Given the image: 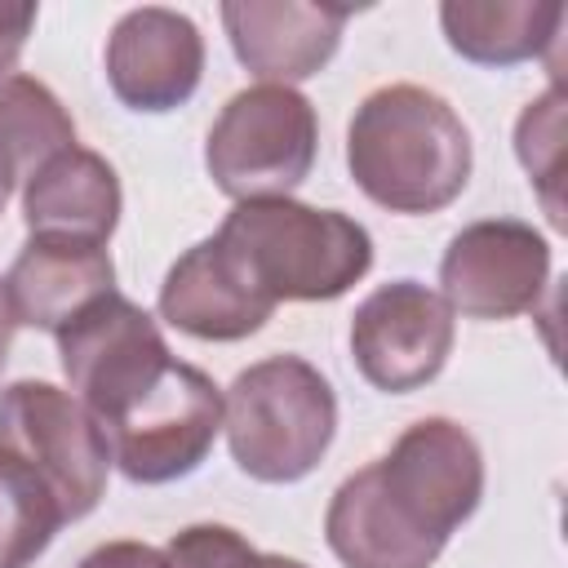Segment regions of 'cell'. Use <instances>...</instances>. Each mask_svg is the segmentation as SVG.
Masks as SVG:
<instances>
[{"instance_id": "1", "label": "cell", "mask_w": 568, "mask_h": 568, "mask_svg": "<svg viewBox=\"0 0 568 568\" xmlns=\"http://www.w3.org/2000/svg\"><path fill=\"white\" fill-rule=\"evenodd\" d=\"M484 497V453L453 417L413 422L386 457L346 475L324 537L346 568H430Z\"/></svg>"}, {"instance_id": "2", "label": "cell", "mask_w": 568, "mask_h": 568, "mask_svg": "<svg viewBox=\"0 0 568 568\" xmlns=\"http://www.w3.org/2000/svg\"><path fill=\"white\" fill-rule=\"evenodd\" d=\"M346 169L390 213H439L470 182V133L439 93L382 84L351 115Z\"/></svg>"}, {"instance_id": "3", "label": "cell", "mask_w": 568, "mask_h": 568, "mask_svg": "<svg viewBox=\"0 0 568 568\" xmlns=\"http://www.w3.org/2000/svg\"><path fill=\"white\" fill-rule=\"evenodd\" d=\"M271 306L333 302L373 266V235L342 209L302 200H240L213 235Z\"/></svg>"}, {"instance_id": "4", "label": "cell", "mask_w": 568, "mask_h": 568, "mask_svg": "<svg viewBox=\"0 0 568 568\" xmlns=\"http://www.w3.org/2000/svg\"><path fill=\"white\" fill-rule=\"evenodd\" d=\"M222 430L235 466L262 484L306 479L333 444L337 395L302 355H271L235 373L222 395Z\"/></svg>"}, {"instance_id": "5", "label": "cell", "mask_w": 568, "mask_h": 568, "mask_svg": "<svg viewBox=\"0 0 568 568\" xmlns=\"http://www.w3.org/2000/svg\"><path fill=\"white\" fill-rule=\"evenodd\" d=\"M320 151V120L293 84L240 89L204 138V169L217 191L240 200H284L306 182Z\"/></svg>"}, {"instance_id": "6", "label": "cell", "mask_w": 568, "mask_h": 568, "mask_svg": "<svg viewBox=\"0 0 568 568\" xmlns=\"http://www.w3.org/2000/svg\"><path fill=\"white\" fill-rule=\"evenodd\" d=\"M222 430V390L195 364L169 359V368L138 390L115 417L102 422L111 466L133 484H173L200 470Z\"/></svg>"}, {"instance_id": "7", "label": "cell", "mask_w": 568, "mask_h": 568, "mask_svg": "<svg viewBox=\"0 0 568 568\" xmlns=\"http://www.w3.org/2000/svg\"><path fill=\"white\" fill-rule=\"evenodd\" d=\"M0 448L53 488L62 519H84L106 493V435L98 417L53 382L22 377L0 390Z\"/></svg>"}, {"instance_id": "8", "label": "cell", "mask_w": 568, "mask_h": 568, "mask_svg": "<svg viewBox=\"0 0 568 568\" xmlns=\"http://www.w3.org/2000/svg\"><path fill=\"white\" fill-rule=\"evenodd\" d=\"M58 359L71 395L102 426L169 368L173 351L138 302L106 293L58 328Z\"/></svg>"}, {"instance_id": "9", "label": "cell", "mask_w": 568, "mask_h": 568, "mask_svg": "<svg viewBox=\"0 0 568 568\" xmlns=\"http://www.w3.org/2000/svg\"><path fill=\"white\" fill-rule=\"evenodd\" d=\"M453 351V311L422 280L377 284L351 315V359L386 395H408L439 377Z\"/></svg>"}, {"instance_id": "10", "label": "cell", "mask_w": 568, "mask_h": 568, "mask_svg": "<svg viewBox=\"0 0 568 568\" xmlns=\"http://www.w3.org/2000/svg\"><path fill=\"white\" fill-rule=\"evenodd\" d=\"M550 284V244L515 217L462 226L439 257V297L466 320H510L541 302Z\"/></svg>"}, {"instance_id": "11", "label": "cell", "mask_w": 568, "mask_h": 568, "mask_svg": "<svg viewBox=\"0 0 568 568\" xmlns=\"http://www.w3.org/2000/svg\"><path fill=\"white\" fill-rule=\"evenodd\" d=\"M204 75L200 27L164 4L129 9L106 36V84L129 111L164 115L191 102Z\"/></svg>"}, {"instance_id": "12", "label": "cell", "mask_w": 568, "mask_h": 568, "mask_svg": "<svg viewBox=\"0 0 568 568\" xmlns=\"http://www.w3.org/2000/svg\"><path fill=\"white\" fill-rule=\"evenodd\" d=\"M351 13V4L315 0H226L222 27L235 58L262 84H293L328 67Z\"/></svg>"}, {"instance_id": "13", "label": "cell", "mask_w": 568, "mask_h": 568, "mask_svg": "<svg viewBox=\"0 0 568 568\" xmlns=\"http://www.w3.org/2000/svg\"><path fill=\"white\" fill-rule=\"evenodd\" d=\"M271 311L275 306L253 293V284L235 271L213 235L186 248L160 284V315L200 342H240L257 333Z\"/></svg>"}, {"instance_id": "14", "label": "cell", "mask_w": 568, "mask_h": 568, "mask_svg": "<svg viewBox=\"0 0 568 568\" xmlns=\"http://www.w3.org/2000/svg\"><path fill=\"white\" fill-rule=\"evenodd\" d=\"M120 204L124 195L115 169L89 146L58 151L22 186V217L31 240L106 244L120 222Z\"/></svg>"}, {"instance_id": "15", "label": "cell", "mask_w": 568, "mask_h": 568, "mask_svg": "<svg viewBox=\"0 0 568 568\" xmlns=\"http://www.w3.org/2000/svg\"><path fill=\"white\" fill-rule=\"evenodd\" d=\"M115 293V266L106 244L75 240H27L4 275V297L13 324L58 333L84 306Z\"/></svg>"}, {"instance_id": "16", "label": "cell", "mask_w": 568, "mask_h": 568, "mask_svg": "<svg viewBox=\"0 0 568 568\" xmlns=\"http://www.w3.org/2000/svg\"><path fill=\"white\" fill-rule=\"evenodd\" d=\"M559 0H444L439 27L453 53L475 67H515L559 40Z\"/></svg>"}, {"instance_id": "17", "label": "cell", "mask_w": 568, "mask_h": 568, "mask_svg": "<svg viewBox=\"0 0 568 568\" xmlns=\"http://www.w3.org/2000/svg\"><path fill=\"white\" fill-rule=\"evenodd\" d=\"M0 146L13 160L18 182H27L58 151L75 146V120L44 80L13 71L0 80Z\"/></svg>"}, {"instance_id": "18", "label": "cell", "mask_w": 568, "mask_h": 568, "mask_svg": "<svg viewBox=\"0 0 568 568\" xmlns=\"http://www.w3.org/2000/svg\"><path fill=\"white\" fill-rule=\"evenodd\" d=\"M62 524L67 519L53 488L27 462L0 448V568H31Z\"/></svg>"}, {"instance_id": "19", "label": "cell", "mask_w": 568, "mask_h": 568, "mask_svg": "<svg viewBox=\"0 0 568 568\" xmlns=\"http://www.w3.org/2000/svg\"><path fill=\"white\" fill-rule=\"evenodd\" d=\"M515 151H519V164L528 169V178L537 182L550 222L564 226V204L555 191L564 178V93H559V84H550L537 102L524 106V115L515 124Z\"/></svg>"}, {"instance_id": "20", "label": "cell", "mask_w": 568, "mask_h": 568, "mask_svg": "<svg viewBox=\"0 0 568 568\" xmlns=\"http://www.w3.org/2000/svg\"><path fill=\"white\" fill-rule=\"evenodd\" d=\"M169 568H306L302 559L288 555H266L248 546L235 528L226 524H191L164 546Z\"/></svg>"}, {"instance_id": "21", "label": "cell", "mask_w": 568, "mask_h": 568, "mask_svg": "<svg viewBox=\"0 0 568 568\" xmlns=\"http://www.w3.org/2000/svg\"><path fill=\"white\" fill-rule=\"evenodd\" d=\"M75 568H169V559L146 541H102Z\"/></svg>"}, {"instance_id": "22", "label": "cell", "mask_w": 568, "mask_h": 568, "mask_svg": "<svg viewBox=\"0 0 568 568\" xmlns=\"http://www.w3.org/2000/svg\"><path fill=\"white\" fill-rule=\"evenodd\" d=\"M31 27H36V4H4L0 0V80L13 75Z\"/></svg>"}, {"instance_id": "23", "label": "cell", "mask_w": 568, "mask_h": 568, "mask_svg": "<svg viewBox=\"0 0 568 568\" xmlns=\"http://www.w3.org/2000/svg\"><path fill=\"white\" fill-rule=\"evenodd\" d=\"M13 311H9V297H4V280H0V373H4V359H9V342H13Z\"/></svg>"}, {"instance_id": "24", "label": "cell", "mask_w": 568, "mask_h": 568, "mask_svg": "<svg viewBox=\"0 0 568 568\" xmlns=\"http://www.w3.org/2000/svg\"><path fill=\"white\" fill-rule=\"evenodd\" d=\"M13 186H18V169H13V160H9L4 146H0V213H4L9 195H13Z\"/></svg>"}]
</instances>
